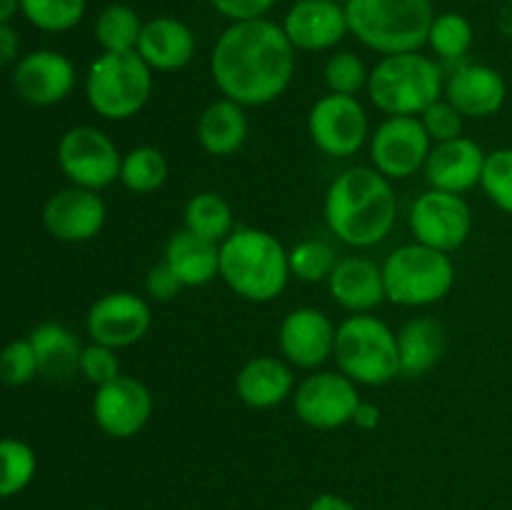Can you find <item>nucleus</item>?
Segmentation results:
<instances>
[{
    "mask_svg": "<svg viewBox=\"0 0 512 510\" xmlns=\"http://www.w3.org/2000/svg\"><path fill=\"white\" fill-rule=\"evenodd\" d=\"M298 50L283 25L268 18L230 23L210 53V75L223 98L260 108L290 88Z\"/></svg>",
    "mask_w": 512,
    "mask_h": 510,
    "instance_id": "f257e3e1",
    "label": "nucleus"
},
{
    "mask_svg": "<svg viewBox=\"0 0 512 510\" xmlns=\"http://www.w3.org/2000/svg\"><path fill=\"white\" fill-rule=\"evenodd\" d=\"M323 210L335 238L353 248H373L393 233L398 195L383 173L355 165L330 183Z\"/></svg>",
    "mask_w": 512,
    "mask_h": 510,
    "instance_id": "f03ea898",
    "label": "nucleus"
},
{
    "mask_svg": "<svg viewBox=\"0 0 512 510\" xmlns=\"http://www.w3.org/2000/svg\"><path fill=\"white\" fill-rule=\"evenodd\" d=\"M220 278L240 298L270 303L288 285V250L268 230L235 228L220 243Z\"/></svg>",
    "mask_w": 512,
    "mask_h": 510,
    "instance_id": "7ed1b4c3",
    "label": "nucleus"
},
{
    "mask_svg": "<svg viewBox=\"0 0 512 510\" xmlns=\"http://www.w3.org/2000/svg\"><path fill=\"white\" fill-rule=\"evenodd\" d=\"M348 28L380 55L413 53L428 45L435 10L430 0H345Z\"/></svg>",
    "mask_w": 512,
    "mask_h": 510,
    "instance_id": "20e7f679",
    "label": "nucleus"
},
{
    "mask_svg": "<svg viewBox=\"0 0 512 510\" xmlns=\"http://www.w3.org/2000/svg\"><path fill=\"white\" fill-rule=\"evenodd\" d=\"M365 90L385 115H420L443 95V68L420 50L383 55L370 70Z\"/></svg>",
    "mask_w": 512,
    "mask_h": 510,
    "instance_id": "39448f33",
    "label": "nucleus"
},
{
    "mask_svg": "<svg viewBox=\"0 0 512 510\" xmlns=\"http://www.w3.org/2000/svg\"><path fill=\"white\" fill-rule=\"evenodd\" d=\"M333 358L340 373L368 388H378L400 375L398 335L370 313H353L338 325Z\"/></svg>",
    "mask_w": 512,
    "mask_h": 510,
    "instance_id": "423d86ee",
    "label": "nucleus"
},
{
    "mask_svg": "<svg viewBox=\"0 0 512 510\" xmlns=\"http://www.w3.org/2000/svg\"><path fill=\"white\" fill-rule=\"evenodd\" d=\"M153 93V70L138 55L103 53L85 75L88 105L105 120H130L145 108Z\"/></svg>",
    "mask_w": 512,
    "mask_h": 510,
    "instance_id": "0eeeda50",
    "label": "nucleus"
},
{
    "mask_svg": "<svg viewBox=\"0 0 512 510\" xmlns=\"http://www.w3.org/2000/svg\"><path fill=\"white\" fill-rule=\"evenodd\" d=\"M385 300L403 308L440 303L455 285V263L443 250L423 243L400 245L383 263Z\"/></svg>",
    "mask_w": 512,
    "mask_h": 510,
    "instance_id": "6e6552de",
    "label": "nucleus"
},
{
    "mask_svg": "<svg viewBox=\"0 0 512 510\" xmlns=\"http://www.w3.org/2000/svg\"><path fill=\"white\" fill-rule=\"evenodd\" d=\"M58 165L70 185L100 193L120 180L123 155L108 133L95 125H75L58 140Z\"/></svg>",
    "mask_w": 512,
    "mask_h": 510,
    "instance_id": "1a4fd4ad",
    "label": "nucleus"
},
{
    "mask_svg": "<svg viewBox=\"0 0 512 510\" xmlns=\"http://www.w3.org/2000/svg\"><path fill=\"white\" fill-rule=\"evenodd\" d=\"M433 140L420 115H388L370 135V160L390 180H405L425 168Z\"/></svg>",
    "mask_w": 512,
    "mask_h": 510,
    "instance_id": "9d476101",
    "label": "nucleus"
},
{
    "mask_svg": "<svg viewBox=\"0 0 512 510\" xmlns=\"http://www.w3.org/2000/svg\"><path fill=\"white\" fill-rule=\"evenodd\" d=\"M308 133L330 158H350L370 138V120L355 95L328 93L310 108Z\"/></svg>",
    "mask_w": 512,
    "mask_h": 510,
    "instance_id": "9b49d317",
    "label": "nucleus"
},
{
    "mask_svg": "<svg viewBox=\"0 0 512 510\" xmlns=\"http://www.w3.org/2000/svg\"><path fill=\"white\" fill-rule=\"evenodd\" d=\"M358 403V383L335 370L308 375L293 393L295 415L315 430H335L353 423Z\"/></svg>",
    "mask_w": 512,
    "mask_h": 510,
    "instance_id": "f8f14e48",
    "label": "nucleus"
},
{
    "mask_svg": "<svg viewBox=\"0 0 512 510\" xmlns=\"http://www.w3.org/2000/svg\"><path fill=\"white\" fill-rule=\"evenodd\" d=\"M410 230L415 243L453 253L473 233V210L463 195L430 188L410 208Z\"/></svg>",
    "mask_w": 512,
    "mask_h": 510,
    "instance_id": "ddd939ff",
    "label": "nucleus"
},
{
    "mask_svg": "<svg viewBox=\"0 0 512 510\" xmlns=\"http://www.w3.org/2000/svg\"><path fill=\"white\" fill-rule=\"evenodd\" d=\"M153 313L148 300L130 290H113L105 293L90 305L85 315V330L90 340L108 348H130L148 335Z\"/></svg>",
    "mask_w": 512,
    "mask_h": 510,
    "instance_id": "4468645a",
    "label": "nucleus"
},
{
    "mask_svg": "<svg viewBox=\"0 0 512 510\" xmlns=\"http://www.w3.org/2000/svg\"><path fill=\"white\" fill-rule=\"evenodd\" d=\"M153 415V395L148 385L133 375H123L95 388L93 418L108 438L128 440L148 425Z\"/></svg>",
    "mask_w": 512,
    "mask_h": 510,
    "instance_id": "2eb2a0df",
    "label": "nucleus"
},
{
    "mask_svg": "<svg viewBox=\"0 0 512 510\" xmlns=\"http://www.w3.org/2000/svg\"><path fill=\"white\" fill-rule=\"evenodd\" d=\"M75 65L68 55L58 50H33L28 55H20L13 65V90L23 103L35 108H50L58 105L73 93Z\"/></svg>",
    "mask_w": 512,
    "mask_h": 510,
    "instance_id": "dca6fc26",
    "label": "nucleus"
},
{
    "mask_svg": "<svg viewBox=\"0 0 512 510\" xmlns=\"http://www.w3.org/2000/svg\"><path fill=\"white\" fill-rule=\"evenodd\" d=\"M108 208L98 190L68 188L58 190L43 205V225L55 240L63 243H88L103 230Z\"/></svg>",
    "mask_w": 512,
    "mask_h": 510,
    "instance_id": "f3484780",
    "label": "nucleus"
},
{
    "mask_svg": "<svg viewBox=\"0 0 512 510\" xmlns=\"http://www.w3.org/2000/svg\"><path fill=\"white\" fill-rule=\"evenodd\" d=\"M333 320L318 308H295L283 318L278 330L280 353L290 365L315 370L335 353Z\"/></svg>",
    "mask_w": 512,
    "mask_h": 510,
    "instance_id": "a211bd4d",
    "label": "nucleus"
},
{
    "mask_svg": "<svg viewBox=\"0 0 512 510\" xmlns=\"http://www.w3.org/2000/svg\"><path fill=\"white\" fill-rule=\"evenodd\" d=\"M280 25L293 48L303 53L335 48L350 33L345 5L333 0H298Z\"/></svg>",
    "mask_w": 512,
    "mask_h": 510,
    "instance_id": "6ab92c4d",
    "label": "nucleus"
},
{
    "mask_svg": "<svg viewBox=\"0 0 512 510\" xmlns=\"http://www.w3.org/2000/svg\"><path fill=\"white\" fill-rule=\"evenodd\" d=\"M485 158L488 153L465 135L435 143L425 160V175H428L430 188L458 195L468 193L470 188L480 185Z\"/></svg>",
    "mask_w": 512,
    "mask_h": 510,
    "instance_id": "aec40b11",
    "label": "nucleus"
},
{
    "mask_svg": "<svg viewBox=\"0 0 512 510\" xmlns=\"http://www.w3.org/2000/svg\"><path fill=\"white\" fill-rule=\"evenodd\" d=\"M505 98H508V83L503 73L490 65H460L445 83V100L458 108L463 118H490L503 108Z\"/></svg>",
    "mask_w": 512,
    "mask_h": 510,
    "instance_id": "412c9836",
    "label": "nucleus"
},
{
    "mask_svg": "<svg viewBox=\"0 0 512 510\" xmlns=\"http://www.w3.org/2000/svg\"><path fill=\"white\" fill-rule=\"evenodd\" d=\"M195 48L198 40L188 23L173 15H158L143 23L135 50L150 65V70L175 73L195 58Z\"/></svg>",
    "mask_w": 512,
    "mask_h": 510,
    "instance_id": "4be33fe9",
    "label": "nucleus"
},
{
    "mask_svg": "<svg viewBox=\"0 0 512 510\" xmlns=\"http://www.w3.org/2000/svg\"><path fill=\"white\" fill-rule=\"evenodd\" d=\"M328 290L340 308L350 313H370L385 300L383 265L363 255L338 260L328 278Z\"/></svg>",
    "mask_w": 512,
    "mask_h": 510,
    "instance_id": "5701e85b",
    "label": "nucleus"
},
{
    "mask_svg": "<svg viewBox=\"0 0 512 510\" xmlns=\"http://www.w3.org/2000/svg\"><path fill=\"white\" fill-rule=\"evenodd\" d=\"M235 393L248 408H275L295 393V375L285 360L273 358V355H258L238 370Z\"/></svg>",
    "mask_w": 512,
    "mask_h": 510,
    "instance_id": "b1692460",
    "label": "nucleus"
},
{
    "mask_svg": "<svg viewBox=\"0 0 512 510\" xmlns=\"http://www.w3.org/2000/svg\"><path fill=\"white\" fill-rule=\"evenodd\" d=\"M163 260L178 275L183 288H200L220 275V245L185 228L170 235Z\"/></svg>",
    "mask_w": 512,
    "mask_h": 510,
    "instance_id": "393cba45",
    "label": "nucleus"
},
{
    "mask_svg": "<svg viewBox=\"0 0 512 510\" xmlns=\"http://www.w3.org/2000/svg\"><path fill=\"white\" fill-rule=\"evenodd\" d=\"M198 143L200 148L215 158L235 155L245 145L250 133L248 115L240 103L230 98H218L200 113L198 118Z\"/></svg>",
    "mask_w": 512,
    "mask_h": 510,
    "instance_id": "a878e982",
    "label": "nucleus"
},
{
    "mask_svg": "<svg viewBox=\"0 0 512 510\" xmlns=\"http://www.w3.org/2000/svg\"><path fill=\"white\" fill-rule=\"evenodd\" d=\"M28 338L35 350V358H38L40 378L63 383L80 373V358H83L85 345H80L73 330L60 323H40Z\"/></svg>",
    "mask_w": 512,
    "mask_h": 510,
    "instance_id": "bb28decb",
    "label": "nucleus"
},
{
    "mask_svg": "<svg viewBox=\"0 0 512 510\" xmlns=\"http://www.w3.org/2000/svg\"><path fill=\"white\" fill-rule=\"evenodd\" d=\"M445 350V330L433 318H413L400 328V375L423 378L440 363Z\"/></svg>",
    "mask_w": 512,
    "mask_h": 510,
    "instance_id": "cd10ccee",
    "label": "nucleus"
},
{
    "mask_svg": "<svg viewBox=\"0 0 512 510\" xmlns=\"http://www.w3.org/2000/svg\"><path fill=\"white\" fill-rule=\"evenodd\" d=\"M183 223L185 230H190V233L220 245L235 230V215L223 195L213 193V190H205V193L193 195L185 203Z\"/></svg>",
    "mask_w": 512,
    "mask_h": 510,
    "instance_id": "c85d7f7f",
    "label": "nucleus"
},
{
    "mask_svg": "<svg viewBox=\"0 0 512 510\" xmlns=\"http://www.w3.org/2000/svg\"><path fill=\"white\" fill-rule=\"evenodd\" d=\"M140 30H143V20H140L138 10L125 3L105 5L95 20V40L103 48V53H130V50H135Z\"/></svg>",
    "mask_w": 512,
    "mask_h": 510,
    "instance_id": "c756f323",
    "label": "nucleus"
},
{
    "mask_svg": "<svg viewBox=\"0 0 512 510\" xmlns=\"http://www.w3.org/2000/svg\"><path fill=\"white\" fill-rule=\"evenodd\" d=\"M170 175V165L165 155L153 145H138L123 155L120 165V183L135 195L155 193L165 185Z\"/></svg>",
    "mask_w": 512,
    "mask_h": 510,
    "instance_id": "7c9ffc66",
    "label": "nucleus"
},
{
    "mask_svg": "<svg viewBox=\"0 0 512 510\" xmlns=\"http://www.w3.org/2000/svg\"><path fill=\"white\" fill-rule=\"evenodd\" d=\"M38 473V455L25 440L0 438V500L23 493Z\"/></svg>",
    "mask_w": 512,
    "mask_h": 510,
    "instance_id": "2f4dec72",
    "label": "nucleus"
},
{
    "mask_svg": "<svg viewBox=\"0 0 512 510\" xmlns=\"http://www.w3.org/2000/svg\"><path fill=\"white\" fill-rule=\"evenodd\" d=\"M88 0H20V13L43 33H68L83 20Z\"/></svg>",
    "mask_w": 512,
    "mask_h": 510,
    "instance_id": "473e14b6",
    "label": "nucleus"
},
{
    "mask_svg": "<svg viewBox=\"0 0 512 510\" xmlns=\"http://www.w3.org/2000/svg\"><path fill=\"white\" fill-rule=\"evenodd\" d=\"M473 25L460 13H440L433 18L428 45L443 60H460L473 48Z\"/></svg>",
    "mask_w": 512,
    "mask_h": 510,
    "instance_id": "72a5a7b5",
    "label": "nucleus"
},
{
    "mask_svg": "<svg viewBox=\"0 0 512 510\" xmlns=\"http://www.w3.org/2000/svg\"><path fill=\"white\" fill-rule=\"evenodd\" d=\"M288 263L290 275L305 280V283H320V280L330 278V273L338 265V255H335L333 245L325 243V240L308 238L295 245L293 250H288Z\"/></svg>",
    "mask_w": 512,
    "mask_h": 510,
    "instance_id": "f704fd0d",
    "label": "nucleus"
},
{
    "mask_svg": "<svg viewBox=\"0 0 512 510\" xmlns=\"http://www.w3.org/2000/svg\"><path fill=\"white\" fill-rule=\"evenodd\" d=\"M323 78L330 93L358 95L360 90L368 88L370 70L365 68V60L353 50H338L325 63Z\"/></svg>",
    "mask_w": 512,
    "mask_h": 510,
    "instance_id": "c9c22d12",
    "label": "nucleus"
},
{
    "mask_svg": "<svg viewBox=\"0 0 512 510\" xmlns=\"http://www.w3.org/2000/svg\"><path fill=\"white\" fill-rule=\"evenodd\" d=\"M38 375V358H35L30 338H15L0 348V383L20 388V385L33 383Z\"/></svg>",
    "mask_w": 512,
    "mask_h": 510,
    "instance_id": "e433bc0d",
    "label": "nucleus"
},
{
    "mask_svg": "<svg viewBox=\"0 0 512 510\" xmlns=\"http://www.w3.org/2000/svg\"><path fill=\"white\" fill-rule=\"evenodd\" d=\"M480 185H483L485 195L503 213L512 215V148H500L488 153Z\"/></svg>",
    "mask_w": 512,
    "mask_h": 510,
    "instance_id": "4c0bfd02",
    "label": "nucleus"
},
{
    "mask_svg": "<svg viewBox=\"0 0 512 510\" xmlns=\"http://www.w3.org/2000/svg\"><path fill=\"white\" fill-rule=\"evenodd\" d=\"M80 375L95 388L110 383L120 375V360L118 350L108 348V345L90 343L83 348V358H80Z\"/></svg>",
    "mask_w": 512,
    "mask_h": 510,
    "instance_id": "58836bf2",
    "label": "nucleus"
},
{
    "mask_svg": "<svg viewBox=\"0 0 512 510\" xmlns=\"http://www.w3.org/2000/svg\"><path fill=\"white\" fill-rule=\"evenodd\" d=\"M420 120H423L425 130H428L430 140L433 143H445V140H453L463 135L465 118L458 113V108L448 103V100H435L430 108H425L420 113Z\"/></svg>",
    "mask_w": 512,
    "mask_h": 510,
    "instance_id": "ea45409f",
    "label": "nucleus"
},
{
    "mask_svg": "<svg viewBox=\"0 0 512 510\" xmlns=\"http://www.w3.org/2000/svg\"><path fill=\"white\" fill-rule=\"evenodd\" d=\"M208 3L230 23H243V20L265 18L278 0H208Z\"/></svg>",
    "mask_w": 512,
    "mask_h": 510,
    "instance_id": "a19ab883",
    "label": "nucleus"
},
{
    "mask_svg": "<svg viewBox=\"0 0 512 510\" xmlns=\"http://www.w3.org/2000/svg\"><path fill=\"white\" fill-rule=\"evenodd\" d=\"M180 290H183V283H180L178 275L170 270V265L165 260L153 265L148 270V275H145V293L153 300H158V303H170L173 298H178Z\"/></svg>",
    "mask_w": 512,
    "mask_h": 510,
    "instance_id": "79ce46f5",
    "label": "nucleus"
},
{
    "mask_svg": "<svg viewBox=\"0 0 512 510\" xmlns=\"http://www.w3.org/2000/svg\"><path fill=\"white\" fill-rule=\"evenodd\" d=\"M20 60L18 30L10 23H0V68H8Z\"/></svg>",
    "mask_w": 512,
    "mask_h": 510,
    "instance_id": "37998d69",
    "label": "nucleus"
},
{
    "mask_svg": "<svg viewBox=\"0 0 512 510\" xmlns=\"http://www.w3.org/2000/svg\"><path fill=\"white\" fill-rule=\"evenodd\" d=\"M353 425H358L360 430H375L380 425V408L368 400H360L358 408L353 413Z\"/></svg>",
    "mask_w": 512,
    "mask_h": 510,
    "instance_id": "c03bdc74",
    "label": "nucleus"
},
{
    "mask_svg": "<svg viewBox=\"0 0 512 510\" xmlns=\"http://www.w3.org/2000/svg\"><path fill=\"white\" fill-rule=\"evenodd\" d=\"M308 510H360V508L355 503H350L348 498H343V495L323 493L318 495V498L310 500Z\"/></svg>",
    "mask_w": 512,
    "mask_h": 510,
    "instance_id": "a18cd8bd",
    "label": "nucleus"
},
{
    "mask_svg": "<svg viewBox=\"0 0 512 510\" xmlns=\"http://www.w3.org/2000/svg\"><path fill=\"white\" fill-rule=\"evenodd\" d=\"M20 10V0H0V23H10L15 13Z\"/></svg>",
    "mask_w": 512,
    "mask_h": 510,
    "instance_id": "49530a36",
    "label": "nucleus"
},
{
    "mask_svg": "<svg viewBox=\"0 0 512 510\" xmlns=\"http://www.w3.org/2000/svg\"><path fill=\"white\" fill-rule=\"evenodd\" d=\"M333 3H345V0H333Z\"/></svg>",
    "mask_w": 512,
    "mask_h": 510,
    "instance_id": "de8ad7c7",
    "label": "nucleus"
}]
</instances>
